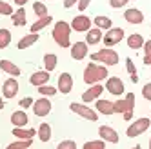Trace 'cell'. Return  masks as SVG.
<instances>
[{
    "label": "cell",
    "mask_w": 151,
    "mask_h": 149,
    "mask_svg": "<svg viewBox=\"0 0 151 149\" xmlns=\"http://www.w3.org/2000/svg\"><path fill=\"white\" fill-rule=\"evenodd\" d=\"M71 24L58 20V22L53 26V40L57 42L58 47H71Z\"/></svg>",
    "instance_id": "6da1fadb"
},
{
    "label": "cell",
    "mask_w": 151,
    "mask_h": 149,
    "mask_svg": "<svg viewBox=\"0 0 151 149\" xmlns=\"http://www.w3.org/2000/svg\"><path fill=\"white\" fill-rule=\"evenodd\" d=\"M109 74H107V66H100V64H88L84 69V82L88 86H93V84H99L102 80H106Z\"/></svg>",
    "instance_id": "7a4b0ae2"
},
{
    "label": "cell",
    "mask_w": 151,
    "mask_h": 149,
    "mask_svg": "<svg viewBox=\"0 0 151 149\" xmlns=\"http://www.w3.org/2000/svg\"><path fill=\"white\" fill-rule=\"evenodd\" d=\"M133 109H135V95L127 93L126 98L115 102V113H120L124 120H133Z\"/></svg>",
    "instance_id": "3957f363"
},
{
    "label": "cell",
    "mask_w": 151,
    "mask_h": 149,
    "mask_svg": "<svg viewBox=\"0 0 151 149\" xmlns=\"http://www.w3.org/2000/svg\"><path fill=\"white\" fill-rule=\"evenodd\" d=\"M118 60H120V57H118V53L111 47H104L100 51H96L91 55V62H100L104 64V66L107 67H111V66H116Z\"/></svg>",
    "instance_id": "277c9868"
},
{
    "label": "cell",
    "mask_w": 151,
    "mask_h": 149,
    "mask_svg": "<svg viewBox=\"0 0 151 149\" xmlns=\"http://www.w3.org/2000/svg\"><path fill=\"white\" fill-rule=\"evenodd\" d=\"M69 109L73 113H77L78 116H82V118L89 120V122H96V120H99V111L91 109V107H88V105H84V104L73 102V104H69Z\"/></svg>",
    "instance_id": "5b68a950"
},
{
    "label": "cell",
    "mask_w": 151,
    "mask_h": 149,
    "mask_svg": "<svg viewBox=\"0 0 151 149\" xmlns=\"http://www.w3.org/2000/svg\"><path fill=\"white\" fill-rule=\"evenodd\" d=\"M149 125H151V120L149 118H137L133 124H129V127L126 129V135L129 138H135L138 135H142L149 129Z\"/></svg>",
    "instance_id": "8992f818"
},
{
    "label": "cell",
    "mask_w": 151,
    "mask_h": 149,
    "mask_svg": "<svg viewBox=\"0 0 151 149\" xmlns=\"http://www.w3.org/2000/svg\"><path fill=\"white\" fill-rule=\"evenodd\" d=\"M124 35H126V31L122 27H111V29H107V33L104 35L102 42H104L106 47H113V46L118 44V42H122Z\"/></svg>",
    "instance_id": "52a82bcc"
},
{
    "label": "cell",
    "mask_w": 151,
    "mask_h": 149,
    "mask_svg": "<svg viewBox=\"0 0 151 149\" xmlns=\"http://www.w3.org/2000/svg\"><path fill=\"white\" fill-rule=\"evenodd\" d=\"M93 26V20L86 15H77L71 20V29L73 31H78V33H88Z\"/></svg>",
    "instance_id": "ba28073f"
},
{
    "label": "cell",
    "mask_w": 151,
    "mask_h": 149,
    "mask_svg": "<svg viewBox=\"0 0 151 149\" xmlns=\"http://www.w3.org/2000/svg\"><path fill=\"white\" fill-rule=\"evenodd\" d=\"M33 113H35V116H47L49 113H51V109H53V105H51V102H49V98L47 97H42V98H38V100H35L33 102Z\"/></svg>",
    "instance_id": "9c48e42d"
},
{
    "label": "cell",
    "mask_w": 151,
    "mask_h": 149,
    "mask_svg": "<svg viewBox=\"0 0 151 149\" xmlns=\"http://www.w3.org/2000/svg\"><path fill=\"white\" fill-rule=\"evenodd\" d=\"M104 87L107 89V93L115 95V97H120V95L124 93V82H122V78H118V77H107Z\"/></svg>",
    "instance_id": "30bf717a"
},
{
    "label": "cell",
    "mask_w": 151,
    "mask_h": 149,
    "mask_svg": "<svg viewBox=\"0 0 151 149\" xmlns=\"http://www.w3.org/2000/svg\"><path fill=\"white\" fill-rule=\"evenodd\" d=\"M104 86H100V82L99 84H93V86H89V89L88 91H84L82 93V102L84 104H89V102H96V100H99L100 98V95L104 93Z\"/></svg>",
    "instance_id": "8fae6325"
},
{
    "label": "cell",
    "mask_w": 151,
    "mask_h": 149,
    "mask_svg": "<svg viewBox=\"0 0 151 149\" xmlns=\"http://www.w3.org/2000/svg\"><path fill=\"white\" fill-rule=\"evenodd\" d=\"M17 93H18V82L17 78H7L4 82V86H2V97L6 100H11L17 97Z\"/></svg>",
    "instance_id": "7c38bea8"
},
{
    "label": "cell",
    "mask_w": 151,
    "mask_h": 149,
    "mask_svg": "<svg viewBox=\"0 0 151 149\" xmlns=\"http://www.w3.org/2000/svg\"><path fill=\"white\" fill-rule=\"evenodd\" d=\"M99 136L107 144H118V133L113 129L111 125H100L99 127Z\"/></svg>",
    "instance_id": "4fadbf2b"
},
{
    "label": "cell",
    "mask_w": 151,
    "mask_h": 149,
    "mask_svg": "<svg viewBox=\"0 0 151 149\" xmlns=\"http://www.w3.org/2000/svg\"><path fill=\"white\" fill-rule=\"evenodd\" d=\"M57 87H58V93H64V95L71 93V89H73V77L69 73H60Z\"/></svg>",
    "instance_id": "5bb4252c"
},
{
    "label": "cell",
    "mask_w": 151,
    "mask_h": 149,
    "mask_svg": "<svg viewBox=\"0 0 151 149\" xmlns=\"http://www.w3.org/2000/svg\"><path fill=\"white\" fill-rule=\"evenodd\" d=\"M86 57H88V42H75L71 46V58L80 62Z\"/></svg>",
    "instance_id": "9a60e30c"
},
{
    "label": "cell",
    "mask_w": 151,
    "mask_h": 149,
    "mask_svg": "<svg viewBox=\"0 0 151 149\" xmlns=\"http://www.w3.org/2000/svg\"><path fill=\"white\" fill-rule=\"evenodd\" d=\"M49 71H35L33 74H31V77H29V84H31V86H35V87H40V86H44V84H49Z\"/></svg>",
    "instance_id": "2e32d148"
},
{
    "label": "cell",
    "mask_w": 151,
    "mask_h": 149,
    "mask_svg": "<svg viewBox=\"0 0 151 149\" xmlns=\"http://www.w3.org/2000/svg\"><path fill=\"white\" fill-rule=\"evenodd\" d=\"M124 18H126V22L133 24V26H138V24L144 22V13L140 11V9H137V7H131V9H126Z\"/></svg>",
    "instance_id": "e0dca14e"
},
{
    "label": "cell",
    "mask_w": 151,
    "mask_h": 149,
    "mask_svg": "<svg viewBox=\"0 0 151 149\" xmlns=\"http://www.w3.org/2000/svg\"><path fill=\"white\" fill-rule=\"evenodd\" d=\"M95 109L99 111V115H106V116H111L115 115V102H109V100H96L95 104Z\"/></svg>",
    "instance_id": "ac0fdd59"
},
{
    "label": "cell",
    "mask_w": 151,
    "mask_h": 149,
    "mask_svg": "<svg viewBox=\"0 0 151 149\" xmlns=\"http://www.w3.org/2000/svg\"><path fill=\"white\" fill-rule=\"evenodd\" d=\"M102 38H104V33H102V29L96 27V26L86 33V42H88V46H96V44H100Z\"/></svg>",
    "instance_id": "d6986e66"
},
{
    "label": "cell",
    "mask_w": 151,
    "mask_h": 149,
    "mask_svg": "<svg viewBox=\"0 0 151 149\" xmlns=\"http://www.w3.org/2000/svg\"><path fill=\"white\" fill-rule=\"evenodd\" d=\"M11 124L15 125V127H26L27 125V122H29V118H27V115H26V111L20 107L18 111H15V113H11Z\"/></svg>",
    "instance_id": "ffe728a7"
},
{
    "label": "cell",
    "mask_w": 151,
    "mask_h": 149,
    "mask_svg": "<svg viewBox=\"0 0 151 149\" xmlns=\"http://www.w3.org/2000/svg\"><path fill=\"white\" fill-rule=\"evenodd\" d=\"M0 71H4V73H7V74H11V77H18L20 73V67L17 66L15 62H11V60H0Z\"/></svg>",
    "instance_id": "44dd1931"
},
{
    "label": "cell",
    "mask_w": 151,
    "mask_h": 149,
    "mask_svg": "<svg viewBox=\"0 0 151 149\" xmlns=\"http://www.w3.org/2000/svg\"><path fill=\"white\" fill-rule=\"evenodd\" d=\"M51 125L47 124V122H42L40 125H38V129H37V136H38V140L40 142H49L51 140Z\"/></svg>",
    "instance_id": "7402d4cb"
},
{
    "label": "cell",
    "mask_w": 151,
    "mask_h": 149,
    "mask_svg": "<svg viewBox=\"0 0 151 149\" xmlns=\"http://www.w3.org/2000/svg\"><path fill=\"white\" fill-rule=\"evenodd\" d=\"M35 42H38V33H29V35H26V37H22V38L18 40L17 47L18 49H27V47L33 46Z\"/></svg>",
    "instance_id": "603a6c76"
},
{
    "label": "cell",
    "mask_w": 151,
    "mask_h": 149,
    "mask_svg": "<svg viewBox=\"0 0 151 149\" xmlns=\"http://www.w3.org/2000/svg\"><path fill=\"white\" fill-rule=\"evenodd\" d=\"M51 22H53V16H51V15H46V16L35 20V24L31 26V33H38V31H42L44 27H47Z\"/></svg>",
    "instance_id": "cb8c5ba5"
},
{
    "label": "cell",
    "mask_w": 151,
    "mask_h": 149,
    "mask_svg": "<svg viewBox=\"0 0 151 149\" xmlns=\"http://www.w3.org/2000/svg\"><path fill=\"white\" fill-rule=\"evenodd\" d=\"M11 22H13L15 27H22V26H26V9H24V7H18L17 11L11 15Z\"/></svg>",
    "instance_id": "d4e9b609"
},
{
    "label": "cell",
    "mask_w": 151,
    "mask_h": 149,
    "mask_svg": "<svg viewBox=\"0 0 151 149\" xmlns=\"http://www.w3.org/2000/svg\"><path fill=\"white\" fill-rule=\"evenodd\" d=\"M93 24L96 27H100L102 31H107V29H111L113 27V20L109 16H104V15H99V16H95L93 18Z\"/></svg>",
    "instance_id": "484cf974"
},
{
    "label": "cell",
    "mask_w": 151,
    "mask_h": 149,
    "mask_svg": "<svg viewBox=\"0 0 151 149\" xmlns=\"http://www.w3.org/2000/svg\"><path fill=\"white\" fill-rule=\"evenodd\" d=\"M144 37L142 35H138V33H133V35H129L127 37V47L129 49H140V47H144Z\"/></svg>",
    "instance_id": "4316f807"
},
{
    "label": "cell",
    "mask_w": 151,
    "mask_h": 149,
    "mask_svg": "<svg viewBox=\"0 0 151 149\" xmlns=\"http://www.w3.org/2000/svg\"><path fill=\"white\" fill-rule=\"evenodd\" d=\"M57 64H58V57L55 55V53H47V55H44V67H46V71L53 73L57 69Z\"/></svg>",
    "instance_id": "83f0119b"
},
{
    "label": "cell",
    "mask_w": 151,
    "mask_h": 149,
    "mask_svg": "<svg viewBox=\"0 0 151 149\" xmlns=\"http://www.w3.org/2000/svg\"><path fill=\"white\" fill-rule=\"evenodd\" d=\"M126 69H127V73H129V77H131V82L133 84H137L138 82V73H137V67H135V62H133V58H126Z\"/></svg>",
    "instance_id": "f1b7e54d"
},
{
    "label": "cell",
    "mask_w": 151,
    "mask_h": 149,
    "mask_svg": "<svg viewBox=\"0 0 151 149\" xmlns=\"http://www.w3.org/2000/svg\"><path fill=\"white\" fill-rule=\"evenodd\" d=\"M31 144H33V138H18L17 142H11L7 147L9 149H27L31 147Z\"/></svg>",
    "instance_id": "f546056e"
},
{
    "label": "cell",
    "mask_w": 151,
    "mask_h": 149,
    "mask_svg": "<svg viewBox=\"0 0 151 149\" xmlns=\"http://www.w3.org/2000/svg\"><path fill=\"white\" fill-rule=\"evenodd\" d=\"M11 31L9 29H6V27H2L0 29V49H6L9 44H11Z\"/></svg>",
    "instance_id": "4dcf8cb0"
},
{
    "label": "cell",
    "mask_w": 151,
    "mask_h": 149,
    "mask_svg": "<svg viewBox=\"0 0 151 149\" xmlns=\"http://www.w3.org/2000/svg\"><path fill=\"white\" fill-rule=\"evenodd\" d=\"M13 135L17 138H35V129H26V127H15L13 129Z\"/></svg>",
    "instance_id": "1f68e13d"
},
{
    "label": "cell",
    "mask_w": 151,
    "mask_h": 149,
    "mask_svg": "<svg viewBox=\"0 0 151 149\" xmlns=\"http://www.w3.org/2000/svg\"><path fill=\"white\" fill-rule=\"evenodd\" d=\"M38 93L42 95V97H55V95L58 93V87H53V86H49V84H44V86L38 87Z\"/></svg>",
    "instance_id": "d6a6232c"
},
{
    "label": "cell",
    "mask_w": 151,
    "mask_h": 149,
    "mask_svg": "<svg viewBox=\"0 0 151 149\" xmlns=\"http://www.w3.org/2000/svg\"><path fill=\"white\" fill-rule=\"evenodd\" d=\"M33 13H35L38 18L46 16V15H47V6L42 4V2H35V4H33Z\"/></svg>",
    "instance_id": "836d02e7"
},
{
    "label": "cell",
    "mask_w": 151,
    "mask_h": 149,
    "mask_svg": "<svg viewBox=\"0 0 151 149\" xmlns=\"http://www.w3.org/2000/svg\"><path fill=\"white\" fill-rule=\"evenodd\" d=\"M106 144H107V142L102 140V138H100V140H89V142L84 144V149H104Z\"/></svg>",
    "instance_id": "e575fe53"
},
{
    "label": "cell",
    "mask_w": 151,
    "mask_h": 149,
    "mask_svg": "<svg viewBox=\"0 0 151 149\" xmlns=\"http://www.w3.org/2000/svg\"><path fill=\"white\" fill-rule=\"evenodd\" d=\"M15 11H13V7L11 4H7L6 0H0V15H4V16H11Z\"/></svg>",
    "instance_id": "d590c367"
},
{
    "label": "cell",
    "mask_w": 151,
    "mask_h": 149,
    "mask_svg": "<svg viewBox=\"0 0 151 149\" xmlns=\"http://www.w3.org/2000/svg\"><path fill=\"white\" fill-rule=\"evenodd\" d=\"M144 64L151 66V40L144 42Z\"/></svg>",
    "instance_id": "8d00e7d4"
},
{
    "label": "cell",
    "mask_w": 151,
    "mask_h": 149,
    "mask_svg": "<svg viewBox=\"0 0 151 149\" xmlns=\"http://www.w3.org/2000/svg\"><path fill=\"white\" fill-rule=\"evenodd\" d=\"M58 149H77V144L73 140H62L58 144Z\"/></svg>",
    "instance_id": "74e56055"
},
{
    "label": "cell",
    "mask_w": 151,
    "mask_h": 149,
    "mask_svg": "<svg viewBox=\"0 0 151 149\" xmlns=\"http://www.w3.org/2000/svg\"><path fill=\"white\" fill-rule=\"evenodd\" d=\"M127 2H129V0H109V6L113 9H120V7L127 6Z\"/></svg>",
    "instance_id": "f35d334b"
},
{
    "label": "cell",
    "mask_w": 151,
    "mask_h": 149,
    "mask_svg": "<svg viewBox=\"0 0 151 149\" xmlns=\"http://www.w3.org/2000/svg\"><path fill=\"white\" fill-rule=\"evenodd\" d=\"M33 98H31V97H26V98H22V100H20V107H22V109H27V107H31V105H33Z\"/></svg>",
    "instance_id": "ab89813d"
},
{
    "label": "cell",
    "mask_w": 151,
    "mask_h": 149,
    "mask_svg": "<svg viewBox=\"0 0 151 149\" xmlns=\"http://www.w3.org/2000/svg\"><path fill=\"white\" fill-rule=\"evenodd\" d=\"M142 97H144L146 100H149V102H151V82H147L146 86L142 87Z\"/></svg>",
    "instance_id": "60d3db41"
},
{
    "label": "cell",
    "mask_w": 151,
    "mask_h": 149,
    "mask_svg": "<svg viewBox=\"0 0 151 149\" xmlns=\"http://www.w3.org/2000/svg\"><path fill=\"white\" fill-rule=\"evenodd\" d=\"M89 2H91V0H78V9H80V11H86V9H88V6H89Z\"/></svg>",
    "instance_id": "b9f144b4"
},
{
    "label": "cell",
    "mask_w": 151,
    "mask_h": 149,
    "mask_svg": "<svg viewBox=\"0 0 151 149\" xmlns=\"http://www.w3.org/2000/svg\"><path fill=\"white\" fill-rule=\"evenodd\" d=\"M77 4H78V0H64V7H66V9L77 6Z\"/></svg>",
    "instance_id": "7bdbcfd3"
},
{
    "label": "cell",
    "mask_w": 151,
    "mask_h": 149,
    "mask_svg": "<svg viewBox=\"0 0 151 149\" xmlns=\"http://www.w3.org/2000/svg\"><path fill=\"white\" fill-rule=\"evenodd\" d=\"M13 2H15V4H17L18 7H24V6L27 4V0H13Z\"/></svg>",
    "instance_id": "ee69618b"
},
{
    "label": "cell",
    "mask_w": 151,
    "mask_h": 149,
    "mask_svg": "<svg viewBox=\"0 0 151 149\" xmlns=\"http://www.w3.org/2000/svg\"><path fill=\"white\" fill-rule=\"evenodd\" d=\"M0 109H4V97H0Z\"/></svg>",
    "instance_id": "f6af8a7d"
},
{
    "label": "cell",
    "mask_w": 151,
    "mask_h": 149,
    "mask_svg": "<svg viewBox=\"0 0 151 149\" xmlns=\"http://www.w3.org/2000/svg\"><path fill=\"white\" fill-rule=\"evenodd\" d=\"M149 149H151V138H149Z\"/></svg>",
    "instance_id": "bcb514c9"
}]
</instances>
